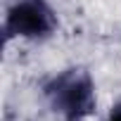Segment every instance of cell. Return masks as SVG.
<instances>
[{
	"instance_id": "obj_2",
	"label": "cell",
	"mask_w": 121,
	"mask_h": 121,
	"mask_svg": "<svg viewBox=\"0 0 121 121\" xmlns=\"http://www.w3.org/2000/svg\"><path fill=\"white\" fill-rule=\"evenodd\" d=\"M57 14L48 0H12L5 14V36L40 40L55 33Z\"/></svg>"
},
{
	"instance_id": "obj_3",
	"label": "cell",
	"mask_w": 121,
	"mask_h": 121,
	"mask_svg": "<svg viewBox=\"0 0 121 121\" xmlns=\"http://www.w3.org/2000/svg\"><path fill=\"white\" fill-rule=\"evenodd\" d=\"M107 121H121V104H116V107H112V112H109V116H107Z\"/></svg>"
},
{
	"instance_id": "obj_1",
	"label": "cell",
	"mask_w": 121,
	"mask_h": 121,
	"mask_svg": "<svg viewBox=\"0 0 121 121\" xmlns=\"http://www.w3.org/2000/svg\"><path fill=\"white\" fill-rule=\"evenodd\" d=\"M50 109L62 121H86L95 112V83L86 69H64L55 74L45 88Z\"/></svg>"
}]
</instances>
